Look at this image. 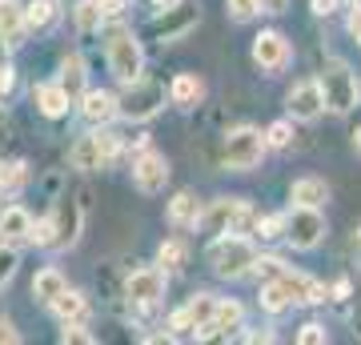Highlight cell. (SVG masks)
<instances>
[{
    "label": "cell",
    "instance_id": "6da1fadb",
    "mask_svg": "<svg viewBox=\"0 0 361 345\" xmlns=\"http://www.w3.org/2000/svg\"><path fill=\"white\" fill-rule=\"evenodd\" d=\"M209 265H213L217 277L237 282L249 269H257V249H253V241L245 233H221L217 241L209 245Z\"/></svg>",
    "mask_w": 361,
    "mask_h": 345
},
{
    "label": "cell",
    "instance_id": "7a4b0ae2",
    "mask_svg": "<svg viewBox=\"0 0 361 345\" xmlns=\"http://www.w3.org/2000/svg\"><path fill=\"white\" fill-rule=\"evenodd\" d=\"M104 61H109V73H113L121 85H137L145 68V52L141 40L133 37L125 25H113L104 32Z\"/></svg>",
    "mask_w": 361,
    "mask_h": 345
},
{
    "label": "cell",
    "instance_id": "3957f363",
    "mask_svg": "<svg viewBox=\"0 0 361 345\" xmlns=\"http://www.w3.org/2000/svg\"><path fill=\"white\" fill-rule=\"evenodd\" d=\"M257 273L261 277H269V282H281L293 301H305V305H322V301H329V293H325L322 282H313V277H305V273L289 269L285 261H277V257H257Z\"/></svg>",
    "mask_w": 361,
    "mask_h": 345
},
{
    "label": "cell",
    "instance_id": "277c9868",
    "mask_svg": "<svg viewBox=\"0 0 361 345\" xmlns=\"http://www.w3.org/2000/svg\"><path fill=\"white\" fill-rule=\"evenodd\" d=\"M317 80H322L325 109H329V113H349V109L361 101V85H357V77H353V68H349L345 61H325Z\"/></svg>",
    "mask_w": 361,
    "mask_h": 345
},
{
    "label": "cell",
    "instance_id": "5b68a950",
    "mask_svg": "<svg viewBox=\"0 0 361 345\" xmlns=\"http://www.w3.org/2000/svg\"><path fill=\"white\" fill-rule=\"evenodd\" d=\"M249 225H257L253 213H249L245 201H237V197H221V201H209L205 213H201V229L205 233H245Z\"/></svg>",
    "mask_w": 361,
    "mask_h": 345
},
{
    "label": "cell",
    "instance_id": "8992f818",
    "mask_svg": "<svg viewBox=\"0 0 361 345\" xmlns=\"http://www.w3.org/2000/svg\"><path fill=\"white\" fill-rule=\"evenodd\" d=\"M265 149H269L265 133L253 128V125H241L225 137V165H229L233 173H245V169H253L261 157H265Z\"/></svg>",
    "mask_w": 361,
    "mask_h": 345
},
{
    "label": "cell",
    "instance_id": "52a82bcc",
    "mask_svg": "<svg viewBox=\"0 0 361 345\" xmlns=\"http://www.w3.org/2000/svg\"><path fill=\"white\" fill-rule=\"evenodd\" d=\"M325 237V217L322 209L310 205H293V213H285V241L293 249H317Z\"/></svg>",
    "mask_w": 361,
    "mask_h": 345
},
{
    "label": "cell",
    "instance_id": "ba28073f",
    "mask_svg": "<svg viewBox=\"0 0 361 345\" xmlns=\"http://www.w3.org/2000/svg\"><path fill=\"white\" fill-rule=\"evenodd\" d=\"M217 301L221 297H213V293H197V297H189L185 305L169 317V329H173V337H189V333H201L205 325H213V317H217Z\"/></svg>",
    "mask_w": 361,
    "mask_h": 345
},
{
    "label": "cell",
    "instance_id": "9c48e42d",
    "mask_svg": "<svg viewBox=\"0 0 361 345\" xmlns=\"http://www.w3.org/2000/svg\"><path fill=\"white\" fill-rule=\"evenodd\" d=\"M193 28H197V8L185 4V0H173V4H165V8L149 20V37L169 44V40H180L185 32H193Z\"/></svg>",
    "mask_w": 361,
    "mask_h": 345
},
{
    "label": "cell",
    "instance_id": "30bf717a",
    "mask_svg": "<svg viewBox=\"0 0 361 345\" xmlns=\"http://www.w3.org/2000/svg\"><path fill=\"white\" fill-rule=\"evenodd\" d=\"M165 109V85H153V80H137L129 85V92L121 97V116L125 121H149Z\"/></svg>",
    "mask_w": 361,
    "mask_h": 345
},
{
    "label": "cell",
    "instance_id": "8fae6325",
    "mask_svg": "<svg viewBox=\"0 0 361 345\" xmlns=\"http://www.w3.org/2000/svg\"><path fill=\"white\" fill-rule=\"evenodd\" d=\"M52 225H56V237H52V249H73L85 233V205L77 197H61L56 209H52Z\"/></svg>",
    "mask_w": 361,
    "mask_h": 345
},
{
    "label": "cell",
    "instance_id": "7c38bea8",
    "mask_svg": "<svg viewBox=\"0 0 361 345\" xmlns=\"http://www.w3.org/2000/svg\"><path fill=\"white\" fill-rule=\"evenodd\" d=\"M125 297H129L133 305L141 309H153L161 297H165V269L161 265H145L137 273H129V282H125Z\"/></svg>",
    "mask_w": 361,
    "mask_h": 345
},
{
    "label": "cell",
    "instance_id": "4fadbf2b",
    "mask_svg": "<svg viewBox=\"0 0 361 345\" xmlns=\"http://www.w3.org/2000/svg\"><path fill=\"white\" fill-rule=\"evenodd\" d=\"M169 181V161L153 149H141V157L133 161V185L141 193H161Z\"/></svg>",
    "mask_w": 361,
    "mask_h": 345
},
{
    "label": "cell",
    "instance_id": "5bb4252c",
    "mask_svg": "<svg viewBox=\"0 0 361 345\" xmlns=\"http://www.w3.org/2000/svg\"><path fill=\"white\" fill-rule=\"evenodd\" d=\"M325 109V92H322V80H301L289 89V116L293 121H317Z\"/></svg>",
    "mask_w": 361,
    "mask_h": 345
},
{
    "label": "cell",
    "instance_id": "9a60e30c",
    "mask_svg": "<svg viewBox=\"0 0 361 345\" xmlns=\"http://www.w3.org/2000/svg\"><path fill=\"white\" fill-rule=\"evenodd\" d=\"M253 61L265 68V73H281L285 64H289V40L281 32H261L253 40Z\"/></svg>",
    "mask_w": 361,
    "mask_h": 345
},
{
    "label": "cell",
    "instance_id": "2e32d148",
    "mask_svg": "<svg viewBox=\"0 0 361 345\" xmlns=\"http://www.w3.org/2000/svg\"><path fill=\"white\" fill-rule=\"evenodd\" d=\"M80 116L89 121V125H109L113 116H121V97L104 89H89L80 97Z\"/></svg>",
    "mask_w": 361,
    "mask_h": 345
},
{
    "label": "cell",
    "instance_id": "e0dca14e",
    "mask_svg": "<svg viewBox=\"0 0 361 345\" xmlns=\"http://www.w3.org/2000/svg\"><path fill=\"white\" fill-rule=\"evenodd\" d=\"M68 161H73V169H80V173H92V169L113 165V161L104 157V145H101L97 133H92V137H80V141L68 149Z\"/></svg>",
    "mask_w": 361,
    "mask_h": 345
},
{
    "label": "cell",
    "instance_id": "ac0fdd59",
    "mask_svg": "<svg viewBox=\"0 0 361 345\" xmlns=\"http://www.w3.org/2000/svg\"><path fill=\"white\" fill-rule=\"evenodd\" d=\"M25 32H28L25 4L20 0H0V37L16 49V44H25Z\"/></svg>",
    "mask_w": 361,
    "mask_h": 345
},
{
    "label": "cell",
    "instance_id": "d6986e66",
    "mask_svg": "<svg viewBox=\"0 0 361 345\" xmlns=\"http://www.w3.org/2000/svg\"><path fill=\"white\" fill-rule=\"evenodd\" d=\"M32 104H37L44 116H52V121H56V116H65V113H68L73 97H68L61 85H37V89H32Z\"/></svg>",
    "mask_w": 361,
    "mask_h": 345
},
{
    "label": "cell",
    "instance_id": "ffe728a7",
    "mask_svg": "<svg viewBox=\"0 0 361 345\" xmlns=\"http://www.w3.org/2000/svg\"><path fill=\"white\" fill-rule=\"evenodd\" d=\"M289 201L293 205H310V209H322V205L329 201V185H325L322 177H301V181H293Z\"/></svg>",
    "mask_w": 361,
    "mask_h": 345
},
{
    "label": "cell",
    "instance_id": "44dd1931",
    "mask_svg": "<svg viewBox=\"0 0 361 345\" xmlns=\"http://www.w3.org/2000/svg\"><path fill=\"white\" fill-rule=\"evenodd\" d=\"M56 85L73 97V104H77L80 97L89 92V73H85V61H80V56H68V61L61 64V80H56Z\"/></svg>",
    "mask_w": 361,
    "mask_h": 345
},
{
    "label": "cell",
    "instance_id": "7402d4cb",
    "mask_svg": "<svg viewBox=\"0 0 361 345\" xmlns=\"http://www.w3.org/2000/svg\"><path fill=\"white\" fill-rule=\"evenodd\" d=\"M201 97H205V85H201V77H193V73H180V77L169 85V101L177 104V109H193Z\"/></svg>",
    "mask_w": 361,
    "mask_h": 345
},
{
    "label": "cell",
    "instance_id": "603a6c76",
    "mask_svg": "<svg viewBox=\"0 0 361 345\" xmlns=\"http://www.w3.org/2000/svg\"><path fill=\"white\" fill-rule=\"evenodd\" d=\"M65 289H68V282H65V273H61V269H40L37 277H32V297L44 301V305H52Z\"/></svg>",
    "mask_w": 361,
    "mask_h": 345
},
{
    "label": "cell",
    "instance_id": "cb8c5ba5",
    "mask_svg": "<svg viewBox=\"0 0 361 345\" xmlns=\"http://www.w3.org/2000/svg\"><path fill=\"white\" fill-rule=\"evenodd\" d=\"M201 213H205V209H201V201H197L193 193H177V197L169 201V221L180 225V229H185V225H201Z\"/></svg>",
    "mask_w": 361,
    "mask_h": 345
},
{
    "label": "cell",
    "instance_id": "d4e9b609",
    "mask_svg": "<svg viewBox=\"0 0 361 345\" xmlns=\"http://www.w3.org/2000/svg\"><path fill=\"white\" fill-rule=\"evenodd\" d=\"M0 233H4V241H28V233H32V217H28V209H20V205L4 209V217H0Z\"/></svg>",
    "mask_w": 361,
    "mask_h": 345
},
{
    "label": "cell",
    "instance_id": "484cf974",
    "mask_svg": "<svg viewBox=\"0 0 361 345\" xmlns=\"http://www.w3.org/2000/svg\"><path fill=\"white\" fill-rule=\"evenodd\" d=\"M25 20H28V32H49L56 25V4L52 0H32V4H25Z\"/></svg>",
    "mask_w": 361,
    "mask_h": 345
},
{
    "label": "cell",
    "instance_id": "4316f807",
    "mask_svg": "<svg viewBox=\"0 0 361 345\" xmlns=\"http://www.w3.org/2000/svg\"><path fill=\"white\" fill-rule=\"evenodd\" d=\"M241 321H245V309L237 305V301H217V317H213L217 337H229L233 329H241Z\"/></svg>",
    "mask_w": 361,
    "mask_h": 345
},
{
    "label": "cell",
    "instance_id": "83f0119b",
    "mask_svg": "<svg viewBox=\"0 0 361 345\" xmlns=\"http://www.w3.org/2000/svg\"><path fill=\"white\" fill-rule=\"evenodd\" d=\"M289 305H293V297H289V289H285L281 282L261 285V309H265V313H285Z\"/></svg>",
    "mask_w": 361,
    "mask_h": 345
},
{
    "label": "cell",
    "instance_id": "f1b7e54d",
    "mask_svg": "<svg viewBox=\"0 0 361 345\" xmlns=\"http://www.w3.org/2000/svg\"><path fill=\"white\" fill-rule=\"evenodd\" d=\"M49 309H52L61 321H80V317H85V297H80L77 289H65V293L56 297Z\"/></svg>",
    "mask_w": 361,
    "mask_h": 345
},
{
    "label": "cell",
    "instance_id": "f546056e",
    "mask_svg": "<svg viewBox=\"0 0 361 345\" xmlns=\"http://www.w3.org/2000/svg\"><path fill=\"white\" fill-rule=\"evenodd\" d=\"M73 20H77L80 32H97V28L104 25V8H101V0H80L77 13H73Z\"/></svg>",
    "mask_w": 361,
    "mask_h": 345
},
{
    "label": "cell",
    "instance_id": "4dcf8cb0",
    "mask_svg": "<svg viewBox=\"0 0 361 345\" xmlns=\"http://www.w3.org/2000/svg\"><path fill=\"white\" fill-rule=\"evenodd\" d=\"M185 261H189V249H185L180 241H165L161 249H157V265L165 269V273H180Z\"/></svg>",
    "mask_w": 361,
    "mask_h": 345
},
{
    "label": "cell",
    "instance_id": "1f68e13d",
    "mask_svg": "<svg viewBox=\"0 0 361 345\" xmlns=\"http://www.w3.org/2000/svg\"><path fill=\"white\" fill-rule=\"evenodd\" d=\"M16 265H20V253H16L13 245H0V289L16 277Z\"/></svg>",
    "mask_w": 361,
    "mask_h": 345
},
{
    "label": "cell",
    "instance_id": "d6a6232c",
    "mask_svg": "<svg viewBox=\"0 0 361 345\" xmlns=\"http://www.w3.org/2000/svg\"><path fill=\"white\" fill-rule=\"evenodd\" d=\"M25 177H28V169H25V161H13V165H4L0 169V189H20L25 185Z\"/></svg>",
    "mask_w": 361,
    "mask_h": 345
},
{
    "label": "cell",
    "instance_id": "836d02e7",
    "mask_svg": "<svg viewBox=\"0 0 361 345\" xmlns=\"http://www.w3.org/2000/svg\"><path fill=\"white\" fill-rule=\"evenodd\" d=\"M52 237H56V225H52V213L44 221H32V233H28V241L40 245V249H52Z\"/></svg>",
    "mask_w": 361,
    "mask_h": 345
},
{
    "label": "cell",
    "instance_id": "e575fe53",
    "mask_svg": "<svg viewBox=\"0 0 361 345\" xmlns=\"http://www.w3.org/2000/svg\"><path fill=\"white\" fill-rule=\"evenodd\" d=\"M225 8H229V16L237 20V25H249V20H253V16L261 13V4H257V0H229Z\"/></svg>",
    "mask_w": 361,
    "mask_h": 345
},
{
    "label": "cell",
    "instance_id": "d590c367",
    "mask_svg": "<svg viewBox=\"0 0 361 345\" xmlns=\"http://www.w3.org/2000/svg\"><path fill=\"white\" fill-rule=\"evenodd\" d=\"M265 141H269V149H285V145L293 141V125H289V121L269 125V128H265Z\"/></svg>",
    "mask_w": 361,
    "mask_h": 345
},
{
    "label": "cell",
    "instance_id": "8d00e7d4",
    "mask_svg": "<svg viewBox=\"0 0 361 345\" xmlns=\"http://www.w3.org/2000/svg\"><path fill=\"white\" fill-rule=\"evenodd\" d=\"M297 341H301V345H325V341H329V333H325L322 325H317V321H310V325H301Z\"/></svg>",
    "mask_w": 361,
    "mask_h": 345
},
{
    "label": "cell",
    "instance_id": "74e56055",
    "mask_svg": "<svg viewBox=\"0 0 361 345\" xmlns=\"http://www.w3.org/2000/svg\"><path fill=\"white\" fill-rule=\"evenodd\" d=\"M257 233L265 237V241H273V237H285V217H265V221H257Z\"/></svg>",
    "mask_w": 361,
    "mask_h": 345
},
{
    "label": "cell",
    "instance_id": "f35d334b",
    "mask_svg": "<svg viewBox=\"0 0 361 345\" xmlns=\"http://www.w3.org/2000/svg\"><path fill=\"white\" fill-rule=\"evenodd\" d=\"M61 341H80V345H89L92 341V333H85L80 329V321H65V329H61Z\"/></svg>",
    "mask_w": 361,
    "mask_h": 345
},
{
    "label": "cell",
    "instance_id": "ab89813d",
    "mask_svg": "<svg viewBox=\"0 0 361 345\" xmlns=\"http://www.w3.org/2000/svg\"><path fill=\"white\" fill-rule=\"evenodd\" d=\"M4 341H8V345H16V341H20V333H16V325H13V321H4V317H0V345H4Z\"/></svg>",
    "mask_w": 361,
    "mask_h": 345
},
{
    "label": "cell",
    "instance_id": "60d3db41",
    "mask_svg": "<svg viewBox=\"0 0 361 345\" xmlns=\"http://www.w3.org/2000/svg\"><path fill=\"white\" fill-rule=\"evenodd\" d=\"M8 92H13V68H8V64H0V104H4Z\"/></svg>",
    "mask_w": 361,
    "mask_h": 345
},
{
    "label": "cell",
    "instance_id": "b9f144b4",
    "mask_svg": "<svg viewBox=\"0 0 361 345\" xmlns=\"http://www.w3.org/2000/svg\"><path fill=\"white\" fill-rule=\"evenodd\" d=\"M101 8H104V20H113V16L125 13V0H101Z\"/></svg>",
    "mask_w": 361,
    "mask_h": 345
},
{
    "label": "cell",
    "instance_id": "7bdbcfd3",
    "mask_svg": "<svg viewBox=\"0 0 361 345\" xmlns=\"http://www.w3.org/2000/svg\"><path fill=\"white\" fill-rule=\"evenodd\" d=\"M257 4H261V13H269V16H277V13L289 8V0H257Z\"/></svg>",
    "mask_w": 361,
    "mask_h": 345
},
{
    "label": "cell",
    "instance_id": "ee69618b",
    "mask_svg": "<svg viewBox=\"0 0 361 345\" xmlns=\"http://www.w3.org/2000/svg\"><path fill=\"white\" fill-rule=\"evenodd\" d=\"M310 8H313L317 16H329V13L337 8V0H310Z\"/></svg>",
    "mask_w": 361,
    "mask_h": 345
},
{
    "label": "cell",
    "instance_id": "f6af8a7d",
    "mask_svg": "<svg viewBox=\"0 0 361 345\" xmlns=\"http://www.w3.org/2000/svg\"><path fill=\"white\" fill-rule=\"evenodd\" d=\"M349 37L361 44V8H353V16H349Z\"/></svg>",
    "mask_w": 361,
    "mask_h": 345
},
{
    "label": "cell",
    "instance_id": "bcb514c9",
    "mask_svg": "<svg viewBox=\"0 0 361 345\" xmlns=\"http://www.w3.org/2000/svg\"><path fill=\"white\" fill-rule=\"evenodd\" d=\"M245 341H273V333H269V329H261V333H245Z\"/></svg>",
    "mask_w": 361,
    "mask_h": 345
},
{
    "label": "cell",
    "instance_id": "7dc6e473",
    "mask_svg": "<svg viewBox=\"0 0 361 345\" xmlns=\"http://www.w3.org/2000/svg\"><path fill=\"white\" fill-rule=\"evenodd\" d=\"M353 145H357V153H361V128H357V133H353Z\"/></svg>",
    "mask_w": 361,
    "mask_h": 345
},
{
    "label": "cell",
    "instance_id": "c3c4849f",
    "mask_svg": "<svg viewBox=\"0 0 361 345\" xmlns=\"http://www.w3.org/2000/svg\"><path fill=\"white\" fill-rule=\"evenodd\" d=\"M353 245H357V249H361V229H357V233H353Z\"/></svg>",
    "mask_w": 361,
    "mask_h": 345
},
{
    "label": "cell",
    "instance_id": "681fc988",
    "mask_svg": "<svg viewBox=\"0 0 361 345\" xmlns=\"http://www.w3.org/2000/svg\"><path fill=\"white\" fill-rule=\"evenodd\" d=\"M157 4H161V8H165V4H173V0H157Z\"/></svg>",
    "mask_w": 361,
    "mask_h": 345
},
{
    "label": "cell",
    "instance_id": "f907efd6",
    "mask_svg": "<svg viewBox=\"0 0 361 345\" xmlns=\"http://www.w3.org/2000/svg\"><path fill=\"white\" fill-rule=\"evenodd\" d=\"M353 8H361V0H353Z\"/></svg>",
    "mask_w": 361,
    "mask_h": 345
}]
</instances>
